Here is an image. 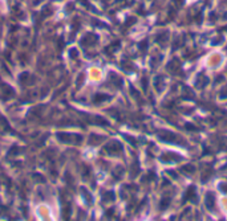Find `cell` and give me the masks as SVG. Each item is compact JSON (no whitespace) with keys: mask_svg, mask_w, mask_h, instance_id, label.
Wrapping results in <instances>:
<instances>
[{"mask_svg":"<svg viewBox=\"0 0 227 221\" xmlns=\"http://www.w3.org/2000/svg\"><path fill=\"white\" fill-rule=\"evenodd\" d=\"M159 138H161V140H166V142H171V143L178 142V136L171 134L170 131H162V133H159Z\"/></svg>","mask_w":227,"mask_h":221,"instance_id":"6da1fadb","label":"cell"},{"mask_svg":"<svg viewBox=\"0 0 227 221\" xmlns=\"http://www.w3.org/2000/svg\"><path fill=\"white\" fill-rule=\"evenodd\" d=\"M206 207L210 211L214 209V207H215V196H214V193L208 192L206 195Z\"/></svg>","mask_w":227,"mask_h":221,"instance_id":"7a4b0ae2","label":"cell"},{"mask_svg":"<svg viewBox=\"0 0 227 221\" xmlns=\"http://www.w3.org/2000/svg\"><path fill=\"white\" fill-rule=\"evenodd\" d=\"M175 159H181V156H178L175 154H171V152H167L162 156V162H173Z\"/></svg>","mask_w":227,"mask_h":221,"instance_id":"3957f363","label":"cell"},{"mask_svg":"<svg viewBox=\"0 0 227 221\" xmlns=\"http://www.w3.org/2000/svg\"><path fill=\"white\" fill-rule=\"evenodd\" d=\"M109 99L108 96H105V94H99V96H96V98H94V102H101V101H106Z\"/></svg>","mask_w":227,"mask_h":221,"instance_id":"277c9868","label":"cell"},{"mask_svg":"<svg viewBox=\"0 0 227 221\" xmlns=\"http://www.w3.org/2000/svg\"><path fill=\"white\" fill-rule=\"evenodd\" d=\"M219 189L222 192H225L227 193V183H222V184H219Z\"/></svg>","mask_w":227,"mask_h":221,"instance_id":"5b68a950","label":"cell"}]
</instances>
